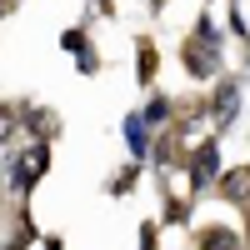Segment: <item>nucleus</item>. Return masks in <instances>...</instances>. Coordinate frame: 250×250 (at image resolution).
Returning a JSON list of instances; mask_svg holds the SVG:
<instances>
[{
	"instance_id": "1",
	"label": "nucleus",
	"mask_w": 250,
	"mask_h": 250,
	"mask_svg": "<svg viewBox=\"0 0 250 250\" xmlns=\"http://www.w3.org/2000/svg\"><path fill=\"white\" fill-rule=\"evenodd\" d=\"M180 60H185V75L190 80H215L220 75V30H215L210 15H200L195 35H185Z\"/></svg>"
},
{
	"instance_id": "2",
	"label": "nucleus",
	"mask_w": 250,
	"mask_h": 250,
	"mask_svg": "<svg viewBox=\"0 0 250 250\" xmlns=\"http://www.w3.org/2000/svg\"><path fill=\"white\" fill-rule=\"evenodd\" d=\"M45 165H50V145L45 140H30L25 150H20V160H15V195H30L35 180L45 175Z\"/></svg>"
},
{
	"instance_id": "3",
	"label": "nucleus",
	"mask_w": 250,
	"mask_h": 250,
	"mask_svg": "<svg viewBox=\"0 0 250 250\" xmlns=\"http://www.w3.org/2000/svg\"><path fill=\"white\" fill-rule=\"evenodd\" d=\"M210 180H220V145L215 140H200L195 155H190V190H205Z\"/></svg>"
},
{
	"instance_id": "4",
	"label": "nucleus",
	"mask_w": 250,
	"mask_h": 250,
	"mask_svg": "<svg viewBox=\"0 0 250 250\" xmlns=\"http://www.w3.org/2000/svg\"><path fill=\"white\" fill-rule=\"evenodd\" d=\"M60 45H65V50L80 60V75H95V70H100V55L90 50V35H85V25H70L65 35H60Z\"/></svg>"
},
{
	"instance_id": "5",
	"label": "nucleus",
	"mask_w": 250,
	"mask_h": 250,
	"mask_svg": "<svg viewBox=\"0 0 250 250\" xmlns=\"http://www.w3.org/2000/svg\"><path fill=\"white\" fill-rule=\"evenodd\" d=\"M240 115V90H235V80H220V90H215V100H210V120H215V130H225Z\"/></svg>"
},
{
	"instance_id": "6",
	"label": "nucleus",
	"mask_w": 250,
	"mask_h": 250,
	"mask_svg": "<svg viewBox=\"0 0 250 250\" xmlns=\"http://www.w3.org/2000/svg\"><path fill=\"white\" fill-rule=\"evenodd\" d=\"M195 250H245L240 235L230 230V225H205V230L195 235Z\"/></svg>"
},
{
	"instance_id": "7",
	"label": "nucleus",
	"mask_w": 250,
	"mask_h": 250,
	"mask_svg": "<svg viewBox=\"0 0 250 250\" xmlns=\"http://www.w3.org/2000/svg\"><path fill=\"white\" fill-rule=\"evenodd\" d=\"M155 70H160V50L140 35V40H135V80H140V85H150Z\"/></svg>"
},
{
	"instance_id": "8",
	"label": "nucleus",
	"mask_w": 250,
	"mask_h": 250,
	"mask_svg": "<svg viewBox=\"0 0 250 250\" xmlns=\"http://www.w3.org/2000/svg\"><path fill=\"white\" fill-rule=\"evenodd\" d=\"M220 195L225 200H250V165H240V170H220Z\"/></svg>"
},
{
	"instance_id": "9",
	"label": "nucleus",
	"mask_w": 250,
	"mask_h": 250,
	"mask_svg": "<svg viewBox=\"0 0 250 250\" xmlns=\"http://www.w3.org/2000/svg\"><path fill=\"white\" fill-rule=\"evenodd\" d=\"M140 115H145V125H165V120H170V100H165V95H150Z\"/></svg>"
},
{
	"instance_id": "10",
	"label": "nucleus",
	"mask_w": 250,
	"mask_h": 250,
	"mask_svg": "<svg viewBox=\"0 0 250 250\" xmlns=\"http://www.w3.org/2000/svg\"><path fill=\"white\" fill-rule=\"evenodd\" d=\"M25 125H30V135L40 130V140H50V135H55V120H50L45 110H30V115H25Z\"/></svg>"
},
{
	"instance_id": "11",
	"label": "nucleus",
	"mask_w": 250,
	"mask_h": 250,
	"mask_svg": "<svg viewBox=\"0 0 250 250\" xmlns=\"http://www.w3.org/2000/svg\"><path fill=\"white\" fill-rule=\"evenodd\" d=\"M135 180H140V165H125V170L110 180V190H115V195H130V185H135Z\"/></svg>"
},
{
	"instance_id": "12",
	"label": "nucleus",
	"mask_w": 250,
	"mask_h": 250,
	"mask_svg": "<svg viewBox=\"0 0 250 250\" xmlns=\"http://www.w3.org/2000/svg\"><path fill=\"white\" fill-rule=\"evenodd\" d=\"M95 10L100 15H115V0H95Z\"/></svg>"
}]
</instances>
